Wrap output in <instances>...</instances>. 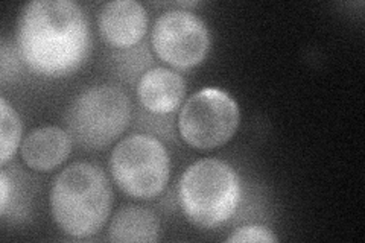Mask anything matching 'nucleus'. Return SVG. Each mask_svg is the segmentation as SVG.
Returning a JSON list of instances; mask_svg holds the SVG:
<instances>
[{
  "label": "nucleus",
  "mask_w": 365,
  "mask_h": 243,
  "mask_svg": "<svg viewBox=\"0 0 365 243\" xmlns=\"http://www.w3.org/2000/svg\"><path fill=\"white\" fill-rule=\"evenodd\" d=\"M17 49L40 76L63 78L83 66L90 51V28L72 0H34L17 19Z\"/></svg>",
  "instance_id": "nucleus-1"
},
{
  "label": "nucleus",
  "mask_w": 365,
  "mask_h": 243,
  "mask_svg": "<svg viewBox=\"0 0 365 243\" xmlns=\"http://www.w3.org/2000/svg\"><path fill=\"white\" fill-rule=\"evenodd\" d=\"M113 207V189L101 167L73 163L61 170L51 189L55 224L67 236L87 239L107 224Z\"/></svg>",
  "instance_id": "nucleus-2"
},
{
  "label": "nucleus",
  "mask_w": 365,
  "mask_h": 243,
  "mask_svg": "<svg viewBox=\"0 0 365 243\" xmlns=\"http://www.w3.org/2000/svg\"><path fill=\"white\" fill-rule=\"evenodd\" d=\"M178 202L187 221L198 228L224 225L241 202V180L221 160L205 158L190 165L178 182Z\"/></svg>",
  "instance_id": "nucleus-3"
},
{
  "label": "nucleus",
  "mask_w": 365,
  "mask_h": 243,
  "mask_svg": "<svg viewBox=\"0 0 365 243\" xmlns=\"http://www.w3.org/2000/svg\"><path fill=\"white\" fill-rule=\"evenodd\" d=\"M131 100L116 86L91 87L76 96L68 107L66 122L73 140L90 150L110 146L131 122Z\"/></svg>",
  "instance_id": "nucleus-4"
},
{
  "label": "nucleus",
  "mask_w": 365,
  "mask_h": 243,
  "mask_svg": "<svg viewBox=\"0 0 365 243\" xmlns=\"http://www.w3.org/2000/svg\"><path fill=\"white\" fill-rule=\"evenodd\" d=\"M110 170L118 187L134 200H154L166 187L170 160L155 137L134 134L114 146Z\"/></svg>",
  "instance_id": "nucleus-5"
},
{
  "label": "nucleus",
  "mask_w": 365,
  "mask_h": 243,
  "mask_svg": "<svg viewBox=\"0 0 365 243\" xmlns=\"http://www.w3.org/2000/svg\"><path fill=\"white\" fill-rule=\"evenodd\" d=\"M241 113L224 90L207 87L190 96L178 115V131L190 148L212 150L235 135Z\"/></svg>",
  "instance_id": "nucleus-6"
},
{
  "label": "nucleus",
  "mask_w": 365,
  "mask_h": 243,
  "mask_svg": "<svg viewBox=\"0 0 365 243\" xmlns=\"http://www.w3.org/2000/svg\"><path fill=\"white\" fill-rule=\"evenodd\" d=\"M153 49L160 60L177 68L200 66L210 49L205 23L186 9H169L153 28Z\"/></svg>",
  "instance_id": "nucleus-7"
},
{
  "label": "nucleus",
  "mask_w": 365,
  "mask_h": 243,
  "mask_svg": "<svg viewBox=\"0 0 365 243\" xmlns=\"http://www.w3.org/2000/svg\"><path fill=\"white\" fill-rule=\"evenodd\" d=\"M148 29V13L135 0H114L99 13L101 36L114 48H131L139 43Z\"/></svg>",
  "instance_id": "nucleus-8"
},
{
  "label": "nucleus",
  "mask_w": 365,
  "mask_h": 243,
  "mask_svg": "<svg viewBox=\"0 0 365 243\" xmlns=\"http://www.w3.org/2000/svg\"><path fill=\"white\" fill-rule=\"evenodd\" d=\"M72 150V135L60 126H41L31 131L20 146L25 165L36 172L61 166Z\"/></svg>",
  "instance_id": "nucleus-9"
},
{
  "label": "nucleus",
  "mask_w": 365,
  "mask_h": 243,
  "mask_svg": "<svg viewBox=\"0 0 365 243\" xmlns=\"http://www.w3.org/2000/svg\"><path fill=\"white\" fill-rule=\"evenodd\" d=\"M186 95V81L166 67H154L142 75L137 86V98L154 114L175 111Z\"/></svg>",
  "instance_id": "nucleus-10"
},
{
  "label": "nucleus",
  "mask_w": 365,
  "mask_h": 243,
  "mask_svg": "<svg viewBox=\"0 0 365 243\" xmlns=\"http://www.w3.org/2000/svg\"><path fill=\"white\" fill-rule=\"evenodd\" d=\"M160 237V221L150 208L127 205L113 216L108 239L114 243H153Z\"/></svg>",
  "instance_id": "nucleus-11"
},
{
  "label": "nucleus",
  "mask_w": 365,
  "mask_h": 243,
  "mask_svg": "<svg viewBox=\"0 0 365 243\" xmlns=\"http://www.w3.org/2000/svg\"><path fill=\"white\" fill-rule=\"evenodd\" d=\"M21 138V122L17 111L0 98V165L5 166L17 152Z\"/></svg>",
  "instance_id": "nucleus-12"
},
{
  "label": "nucleus",
  "mask_w": 365,
  "mask_h": 243,
  "mask_svg": "<svg viewBox=\"0 0 365 243\" xmlns=\"http://www.w3.org/2000/svg\"><path fill=\"white\" fill-rule=\"evenodd\" d=\"M277 236L267 227L262 225H245L235 229L233 233L227 237L228 243H245V242H260V243H274L277 242Z\"/></svg>",
  "instance_id": "nucleus-13"
},
{
  "label": "nucleus",
  "mask_w": 365,
  "mask_h": 243,
  "mask_svg": "<svg viewBox=\"0 0 365 243\" xmlns=\"http://www.w3.org/2000/svg\"><path fill=\"white\" fill-rule=\"evenodd\" d=\"M11 195H13V184H11L6 172L2 170L0 172V214L2 216H5L6 213Z\"/></svg>",
  "instance_id": "nucleus-14"
}]
</instances>
